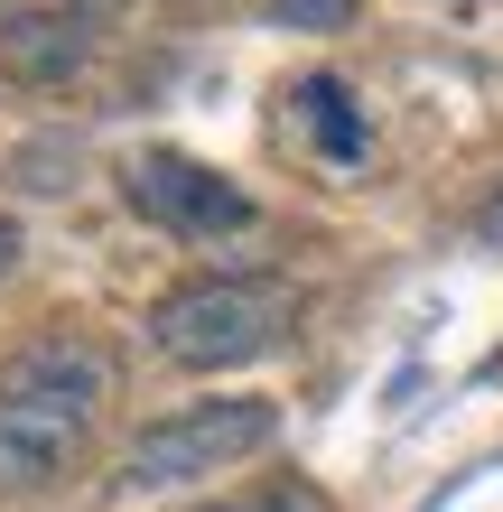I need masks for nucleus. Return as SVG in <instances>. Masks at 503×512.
Returning a JSON list of instances; mask_svg holds the SVG:
<instances>
[{
  "mask_svg": "<svg viewBox=\"0 0 503 512\" xmlns=\"http://www.w3.org/2000/svg\"><path fill=\"white\" fill-rule=\"evenodd\" d=\"M84 66H94V10H75V0L0 10V75H19V84H75Z\"/></svg>",
  "mask_w": 503,
  "mask_h": 512,
  "instance_id": "nucleus-5",
  "label": "nucleus"
},
{
  "mask_svg": "<svg viewBox=\"0 0 503 512\" xmlns=\"http://www.w3.org/2000/svg\"><path fill=\"white\" fill-rule=\"evenodd\" d=\"M289 326H299V289L289 280H271V270H196L168 298H150L140 336L177 373H233V364L280 354Z\"/></svg>",
  "mask_w": 503,
  "mask_h": 512,
  "instance_id": "nucleus-2",
  "label": "nucleus"
},
{
  "mask_svg": "<svg viewBox=\"0 0 503 512\" xmlns=\"http://www.w3.org/2000/svg\"><path fill=\"white\" fill-rule=\"evenodd\" d=\"M19 270V215H0V280Z\"/></svg>",
  "mask_w": 503,
  "mask_h": 512,
  "instance_id": "nucleus-10",
  "label": "nucleus"
},
{
  "mask_svg": "<svg viewBox=\"0 0 503 512\" xmlns=\"http://www.w3.org/2000/svg\"><path fill=\"white\" fill-rule=\"evenodd\" d=\"M271 438H280V401H261V391H233V401H187V410L150 419V429L122 447V475H112V485H122V494L205 485V475L261 457Z\"/></svg>",
  "mask_w": 503,
  "mask_h": 512,
  "instance_id": "nucleus-3",
  "label": "nucleus"
},
{
  "mask_svg": "<svg viewBox=\"0 0 503 512\" xmlns=\"http://www.w3.org/2000/svg\"><path fill=\"white\" fill-rule=\"evenodd\" d=\"M122 196H131L140 224L177 233V243H224V233H252V215H261L224 168L187 159V149H140V159L122 168Z\"/></svg>",
  "mask_w": 503,
  "mask_h": 512,
  "instance_id": "nucleus-4",
  "label": "nucleus"
},
{
  "mask_svg": "<svg viewBox=\"0 0 503 512\" xmlns=\"http://www.w3.org/2000/svg\"><path fill=\"white\" fill-rule=\"evenodd\" d=\"M112 391H122V364L84 326H56V336L19 345L0 364V494L66 485L84 466V447H94V429L112 419Z\"/></svg>",
  "mask_w": 503,
  "mask_h": 512,
  "instance_id": "nucleus-1",
  "label": "nucleus"
},
{
  "mask_svg": "<svg viewBox=\"0 0 503 512\" xmlns=\"http://www.w3.org/2000/svg\"><path fill=\"white\" fill-rule=\"evenodd\" d=\"M289 103H299V122L317 131V149H327V159H345V168L364 159V112H354V94H345L336 75H308Z\"/></svg>",
  "mask_w": 503,
  "mask_h": 512,
  "instance_id": "nucleus-6",
  "label": "nucleus"
},
{
  "mask_svg": "<svg viewBox=\"0 0 503 512\" xmlns=\"http://www.w3.org/2000/svg\"><path fill=\"white\" fill-rule=\"evenodd\" d=\"M354 0H271V28H345Z\"/></svg>",
  "mask_w": 503,
  "mask_h": 512,
  "instance_id": "nucleus-7",
  "label": "nucleus"
},
{
  "mask_svg": "<svg viewBox=\"0 0 503 512\" xmlns=\"http://www.w3.org/2000/svg\"><path fill=\"white\" fill-rule=\"evenodd\" d=\"M187 512H299V494H224V503H187Z\"/></svg>",
  "mask_w": 503,
  "mask_h": 512,
  "instance_id": "nucleus-8",
  "label": "nucleus"
},
{
  "mask_svg": "<svg viewBox=\"0 0 503 512\" xmlns=\"http://www.w3.org/2000/svg\"><path fill=\"white\" fill-rule=\"evenodd\" d=\"M476 233H485V243H503V187H494V196L476 205Z\"/></svg>",
  "mask_w": 503,
  "mask_h": 512,
  "instance_id": "nucleus-9",
  "label": "nucleus"
}]
</instances>
